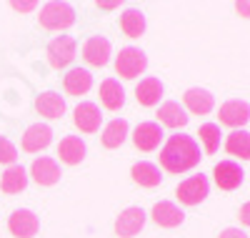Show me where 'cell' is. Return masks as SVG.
<instances>
[{"instance_id":"6da1fadb","label":"cell","mask_w":250,"mask_h":238,"mask_svg":"<svg viewBox=\"0 0 250 238\" xmlns=\"http://www.w3.org/2000/svg\"><path fill=\"white\" fill-rule=\"evenodd\" d=\"M200 145L190 136H170L160 150V166L168 173H185L200 163Z\"/></svg>"},{"instance_id":"7a4b0ae2","label":"cell","mask_w":250,"mask_h":238,"mask_svg":"<svg viewBox=\"0 0 250 238\" xmlns=\"http://www.w3.org/2000/svg\"><path fill=\"white\" fill-rule=\"evenodd\" d=\"M38 23H40V28H45V30H65V28H70L75 23V10L68 3H58V0H53V3H45L43 8H40Z\"/></svg>"},{"instance_id":"3957f363","label":"cell","mask_w":250,"mask_h":238,"mask_svg":"<svg viewBox=\"0 0 250 238\" xmlns=\"http://www.w3.org/2000/svg\"><path fill=\"white\" fill-rule=\"evenodd\" d=\"M145 68H148V58H145V53L140 48H123L115 58V73L125 80H135L140 73H145Z\"/></svg>"},{"instance_id":"277c9868","label":"cell","mask_w":250,"mask_h":238,"mask_svg":"<svg viewBox=\"0 0 250 238\" xmlns=\"http://www.w3.org/2000/svg\"><path fill=\"white\" fill-rule=\"evenodd\" d=\"M208 193H210V181H208V176H190L188 181H183L178 188H175V196L180 203L185 206H198L208 198Z\"/></svg>"},{"instance_id":"5b68a950","label":"cell","mask_w":250,"mask_h":238,"mask_svg":"<svg viewBox=\"0 0 250 238\" xmlns=\"http://www.w3.org/2000/svg\"><path fill=\"white\" fill-rule=\"evenodd\" d=\"M75 40L70 35H58L48 43V63L53 68H68L75 60Z\"/></svg>"},{"instance_id":"8992f818","label":"cell","mask_w":250,"mask_h":238,"mask_svg":"<svg viewBox=\"0 0 250 238\" xmlns=\"http://www.w3.org/2000/svg\"><path fill=\"white\" fill-rule=\"evenodd\" d=\"M145 221H148V213H145L140 206H130L120 211V215L115 218V236L120 238H133L143 231Z\"/></svg>"},{"instance_id":"52a82bcc","label":"cell","mask_w":250,"mask_h":238,"mask_svg":"<svg viewBox=\"0 0 250 238\" xmlns=\"http://www.w3.org/2000/svg\"><path fill=\"white\" fill-rule=\"evenodd\" d=\"M8 231L15 238H33L40 231V218L28 208H18V211L10 213V218H8Z\"/></svg>"},{"instance_id":"ba28073f","label":"cell","mask_w":250,"mask_h":238,"mask_svg":"<svg viewBox=\"0 0 250 238\" xmlns=\"http://www.w3.org/2000/svg\"><path fill=\"white\" fill-rule=\"evenodd\" d=\"M163 128L153 120H145V123H138L135 131H133V143L138 150H143V153H150V150H155L160 143H163Z\"/></svg>"},{"instance_id":"9c48e42d","label":"cell","mask_w":250,"mask_h":238,"mask_svg":"<svg viewBox=\"0 0 250 238\" xmlns=\"http://www.w3.org/2000/svg\"><path fill=\"white\" fill-rule=\"evenodd\" d=\"M218 118L223 125H230V128H240L243 131V125L250 120V103L248 100H228L220 105V111H218Z\"/></svg>"},{"instance_id":"30bf717a","label":"cell","mask_w":250,"mask_h":238,"mask_svg":"<svg viewBox=\"0 0 250 238\" xmlns=\"http://www.w3.org/2000/svg\"><path fill=\"white\" fill-rule=\"evenodd\" d=\"M213 178H215L220 190H235V188L243 186L245 173H243V168L235 161H220L215 166V170H213Z\"/></svg>"},{"instance_id":"8fae6325","label":"cell","mask_w":250,"mask_h":238,"mask_svg":"<svg viewBox=\"0 0 250 238\" xmlns=\"http://www.w3.org/2000/svg\"><path fill=\"white\" fill-rule=\"evenodd\" d=\"M30 176H33V181H35L38 186H55V183L60 181L62 173H60V166H58L55 158L40 156V158H35L33 166H30Z\"/></svg>"},{"instance_id":"7c38bea8","label":"cell","mask_w":250,"mask_h":238,"mask_svg":"<svg viewBox=\"0 0 250 238\" xmlns=\"http://www.w3.org/2000/svg\"><path fill=\"white\" fill-rule=\"evenodd\" d=\"M150 218H153L160 228H178V226H183V221H185V213H183V208H178V206L170 203V201H158V203L153 206V211H150Z\"/></svg>"},{"instance_id":"4fadbf2b","label":"cell","mask_w":250,"mask_h":238,"mask_svg":"<svg viewBox=\"0 0 250 238\" xmlns=\"http://www.w3.org/2000/svg\"><path fill=\"white\" fill-rule=\"evenodd\" d=\"M83 58H85L90 66H95V68L108 66V60H110V40L103 38V35L88 38L85 46H83Z\"/></svg>"},{"instance_id":"5bb4252c","label":"cell","mask_w":250,"mask_h":238,"mask_svg":"<svg viewBox=\"0 0 250 238\" xmlns=\"http://www.w3.org/2000/svg\"><path fill=\"white\" fill-rule=\"evenodd\" d=\"M53 141V131L45 123H33L28 131L23 133V150L25 153H40L43 148H48Z\"/></svg>"},{"instance_id":"9a60e30c","label":"cell","mask_w":250,"mask_h":238,"mask_svg":"<svg viewBox=\"0 0 250 238\" xmlns=\"http://www.w3.org/2000/svg\"><path fill=\"white\" fill-rule=\"evenodd\" d=\"M35 111L48 118V120H55V118H62L65 116V98L55 91H45L35 98Z\"/></svg>"},{"instance_id":"2e32d148","label":"cell","mask_w":250,"mask_h":238,"mask_svg":"<svg viewBox=\"0 0 250 238\" xmlns=\"http://www.w3.org/2000/svg\"><path fill=\"white\" fill-rule=\"evenodd\" d=\"M75 125L80 128L83 133H98L100 131V123H103V116H100V108L95 103H78L75 108Z\"/></svg>"},{"instance_id":"e0dca14e","label":"cell","mask_w":250,"mask_h":238,"mask_svg":"<svg viewBox=\"0 0 250 238\" xmlns=\"http://www.w3.org/2000/svg\"><path fill=\"white\" fill-rule=\"evenodd\" d=\"M183 100H185L188 111L195 113V116H208V113L213 111V105H215L213 93L205 91V88H190V91H185Z\"/></svg>"},{"instance_id":"ac0fdd59","label":"cell","mask_w":250,"mask_h":238,"mask_svg":"<svg viewBox=\"0 0 250 238\" xmlns=\"http://www.w3.org/2000/svg\"><path fill=\"white\" fill-rule=\"evenodd\" d=\"M58 156L65 166H78L85 161V143L78 136H65L58 143Z\"/></svg>"},{"instance_id":"d6986e66","label":"cell","mask_w":250,"mask_h":238,"mask_svg":"<svg viewBox=\"0 0 250 238\" xmlns=\"http://www.w3.org/2000/svg\"><path fill=\"white\" fill-rule=\"evenodd\" d=\"M62 88H65L68 95H85L93 88V75L85 68H73L65 73L62 78Z\"/></svg>"},{"instance_id":"ffe728a7","label":"cell","mask_w":250,"mask_h":238,"mask_svg":"<svg viewBox=\"0 0 250 238\" xmlns=\"http://www.w3.org/2000/svg\"><path fill=\"white\" fill-rule=\"evenodd\" d=\"M25 186H28V170L20 163L8 166V170L0 176V190L8 193V196H15V193L25 190Z\"/></svg>"},{"instance_id":"44dd1931","label":"cell","mask_w":250,"mask_h":238,"mask_svg":"<svg viewBox=\"0 0 250 238\" xmlns=\"http://www.w3.org/2000/svg\"><path fill=\"white\" fill-rule=\"evenodd\" d=\"M98 95H100V103L105 105L108 111H120V108L125 105V91H123V85L115 78L103 80Z\"/></svg>"},{"instance_id":"7402d4cb","label":"cell","mask_w":250,"mask_h":238,"mask_svg":"<svg viewBox=\"0 0 250 238\" xmlns=\"http://www.w3.org/2000/svg\"><path fill=\"white\" fill-rule=\"evenodd\" d=\"M158 125L163 128H183V125H188V113H185V108L180 105V103H175V100H168V103H163L160 108H158Z\"/></svg>"},{"instance_id":"603a6c76","label":"cell","mask_w":250,"mask_h":238,"mask_svg":"<svg viewBox=\"0 0 250 238\" xmlns=\"http://www.w3.org/2000/svg\"><path fill=\"white\" fill-rule=\"evenodd\" d=\"M135 98L140 105L150 108V105H158L160 98H163V83L158 78H143L138 85H135Z\"/></svg>"},{"instance_id":"cb8c5ba5","label":"cell","mask_w":250,"mask_h":238,"mask_svg":"<svg viewBox=\"0 0 250 238\" xmlns=\"http://www.w3.org/2000/svg\"><path fill=\"white\" fill-rule=\"evenodd\" d=\"M130 176H133V181H135L138 186H143V188H155V186H160V181H163L160 168H158L155 163H148V161H138V163L130 168Z\"/></svg>"},{"instance_id":"d4e9b609","label":"cell","mask_w":250,"mask_h":238,"mask_svg":"<svg viewBox=\"0 0 250 238\" xmlns=\"http://www.w3.org/2000/svg\"><path fill=\"white\" fill-rule=\"evenodd\" d=\"M128 133H130L128 120H125V118H115V120H110L105 125V131H103L100 141H103V145H105V148H120L125 143V138H128Z\"/></svg>"},{"instance_id":"484cf974","label":"cell","mask_w":250,"mask_h":238,"mask_svg":"<svg viewBox=\"0 0 250 238\" xmlns=\"http://www.w3.org/2000/svg\"><path fill=\"white\" fill-rule=\"evenodd\" d=\"M120 30L128 38H140L145 33V15L138 8H128L120 15Z\"/></svg>"},{"instance_id":"4316f807","label":"cell","mask_w":250,"mask_h":238,"mask_svg":"<svg viewBox=\"0 0 250 238\" xmlns=\"http://www.w3.org/2000/svg\"><path fill=\"white\" fill-rule=\"evenodd\" d=\"M225 150L235 158L250 161V133L248 131H233L225 141Z\"/></svg>"},{"instance_id":"83f0119b","label":"cell","mask_w":250,"mask_h":238,"mask_svg":"<svg viewBox=\"0 0 250 238\" xmlns=\"http://www.w3.org/2000/svg\"><path fill=\"white\" fill-rule=\"evenodd\" d=\"M198 136H200V143H203V148H205V153L208 156H213V153H218V148H220V128L215 125V123H203L200 125V131H198Z\"/></svg>"},{"instance_id":"f1b7e54d","label":"cell","mask_w":250,"mask_h":238,"mask_svg":"<svg viewBox=\"0 0 250 238\" xmlns=\"http://www.w3.org/2000/svg\"><path fill=\"white\" fill-rule=\"evenodd\" d=\"M15 161H18V148H15L5 136H0V163L15 166Z\"/></svg>"},{"instance_id":"f546056e","label":"cell","mask_w":250,"mask_h":238,"mask_svg":"<svg viewBox=\"0 0 250 238\" xmlns=\"http://www.w3.org/2000/svg\"><path fill=\"white\" fill-rule=\"evenodd\" d=\"M238 218H240V223H243V226H250V201L240 206V211H238Z\"/></svg>"},{"instance_id":"4dcf8cb0","label":"cell","mask_w":250,"mask_h":238,"mask_svg":"<svg viewBox=\"0 0 250 238\" xmlns=\"http://www.w3.org/2000/svg\"><path fill=\"white\" fill-rule=\"evenodd\" d=\"M10 5H13V10H18V13H28V10H35V8H38L35 0H28V3H10Z\"/></svg>"},{"instance_id":"1f68e13d","label":"cell","mask_w":250,"mask_h":238,"mask_svg":"<svg viewBox=\"0 0 250 238\" xmlns=\"http://www.w3.org/2000/svg\"><path fill=\"white\" fill-rule=\"evenodd\" d=\"M218 238H248V236H245L240 228H225V231H223Z\"/></svg>"},{"instance_id":"d6a6232c","label":"cell","mask_w":250,"mask_h":238,"mask_svg":"<svg viewBox=\"0 0 250 238\" xmlns=\"http://www.w3.org/2000/svg\"><path fill=\"white\" fill-rule=\"evenodd\" d=\"M235 13H238V15H243V18H250V3H245V0L235 3Z\"/></svg>"},{"instance_id":"836d02e7","label":"cell","mask_w":250,"mask_h":238,"mask_svg":"<svg viewBox=\"0 0 250 238\" xmlns=\"http://www.w3.org/2000/svg\"><path fill=\"white\" fill-rule=\"evenodd\" d=\"M98 8H100V10H115L118 3H98Z\"/></svg>"}]
</instances>
